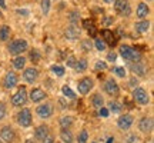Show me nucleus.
Returning <instances> with one entry per match:
<instances>
[{
	"label": "nucleus",
	"instance_id": "393cba45",
	"mask_svg": "<svg viewBox=\"0 0 154 143\" xmlns=\"http://www.w3.org/2000/svg\"><path fill=\"white\" fill-rule=\"evenodd\" d=\"M72 125H73V117L72 116H63V117L60 119L61 129H70Z\"/></svg>",
	"mask_w": 154,
	"mask_h": 143
},
{
	"label": "nucleus",
	"instance_id": "9d476101",
	"mask_svg": "<svg viewBox=\"0 0 154 143\" xmlns=\"http://www.w3.org/2000/svg\"><path fill=\"white\" fill-rule=\"evenodd\" d=\"M16 84H17V75L14 73V72H9V73L5 76V80H3V86H5V89L10 90V89H13Z\"/></svg>",
	"mask_w": 154,
	"mask_h": 143
},
{
	"label": "nucleus",
	"instance_id": "473e14b6",
	"mask_svg": "<svg viewBox=\"0 0 154 143\" xmlns=\"http://www.w3.org/2000/svg\"><path fill=\"white\" fill-rule=\"evenodd\" d=\"M79 19H80V16H79V13H77V11H72V13L69 14V20H70V23L74 24V26H76V23L79 22Z\"/></svg>",
	"mask_w": 154,
	"mask_h": 143
},
{
	"label": "nucleus",
	"instance_id": "a211bd4d",
	"mask_svg": "<svg viewBox=\"0 0 154 143\" xmlns=\"http://www.w3.org/2000/svg\"><path fill=\"white\" fill-rule=\"evenodd\" d=\"M34 136H36V139H38V140H43L46 136H49V127L44 126V125L38 126L37 129H36V132H34Z\"/></svg>",
	"mask_w": 154,
	"mask_h": 143
},
{
	"label": "nucleus",
	"instance_id": "b1692460",
	"mask_svg": "<svg viewBox=\"0 0 154 143\" xmlns=\"http://www.w3.org/2000/svg\"><path fill=\"white\" fill-rule=\"evenodd\" d=\"M9 37H10V27L3 24V26L0 27V40H2V42H6Z\"/></svg>",
	"mask_w": 154,
	"mask_h": 143
},
{
	"label": "nucleus",
	"instance_id": "72a5a7b5",
	"mask_svg": "<svg viewBox=\"0 0 154 143\" xmlns=\"http://www.w3.org/2000/svg\"><path fill=\"white\" fill-rule=\"evenodd\" d=\"M94 46H96V49L100 50V52L106 50V43H104V40H101V39H97V40L94 42Z\"/></svg>",
	"mask_w": 154,
	"mask_h": 143
},
{
	"label": "nucleus",
	"instance_id": "2eb2a0df",
	"mask_svg": "<svg viewBox=\"0 0 154 143\" xmlns=\"http://www.w3.org/2000/svg\"><path fill=\"white\" fill-rule=\"evenodd\" d=\"M101 36H103V40H104L106 44H110V46H114L117 43V37H116V34L109 30V29H104V30H101Z\"/></svg>",
	"mask_w": 154,
	"mask_h": 143
},
{
	"label": "nucleus",
	"instance_id": "a18cd8bd",
	"mask_svg": "<svg viewBox=\"0 0 154 143\" xmlns=\"http://www.w3.org/2000/svg\"><path fill=\"white\" fill-rule=\"evenodd\" d=\"M42 143H54V140H53L51 136H46V138L42 140Z\"/></svg>",
	"mask_w": 154,
	"mask_h": 143
},
{
	"label": "nucleus",
	"instance_id": "4468645a",
	"mask_svg": "<svg viewBox=\"0 0 154 143\" xmlns=\"http://www.w3.org/2000/svg\"><path fill=\"white\" fill-rule=\"evenodd\" d=\"M23 77H24V80H26V82L33 83V82H36V79L38 77V70L36 69V67H29V69L24 70Z\"/></svg>",
	"mask_w": 154,
	"mask_h": 143
},
{
	"label": "nucleus",
	"instance_id": "9b49d317",
	"mask_svg": "<svg viewBox=\"0 0 154 143\" xmlns=\"http://www.w3.org/2000/svg\"><path fill=\"white\" fill-rule=\"evenodd\" d=\"M104 90L107 94H110V96H117L119 92H120V87H119V84L116 80L110 79V80H107L104 84Z\"/></svg>",
	"mask_w": 154,
	"mask_h": 143
},
{
	"label": "nucleus",
	"instance_id": "4be33fe9",
	"mask_svg": "<svg viewBox=\"0 0 154 143\" xmlns=\"http://www.w3.org/2000/svg\"><path fill=\"white\" fill-rule=\"evenodd\" d=\"M60 139L64 143H73V135L69 129H61L60 132Z\"/></svg>",
	"mask_w": 154,
	"mask_h": 143
},
{
	"label": "nucleus",
	"instance_id": "8fccbe9b",
	"mask_svg": "<svg viewBox=\"0 0 154 143\" xmlns=\"http://www.w3.org/2000/svg\"><path fill=\"white\" fill-rule=\"evenodd\" d=\"M103 2H104V3H107V5H110V3H113L114 0H103Z\"/></svg>",
	"mask_w": 154,
	"mask_h": 143
},
{
	"label": "nucleus",
	"instance_id": "0eeeda50",
	"mask_svg": "<svg viewBox=\"0 0 154 143\" xmlns=\"http://www.w3.org/2000/svg\"><path fill=\"white\" fill-rule=\"evenodd\" d=\"M93 80L90 79V77H83L80 82L77 83V90H79V93L80 94H87L91 87H93Z\"/></svg>",
	"mask_w": 154,
	"mask_h": 143
},
{
	"label": "nucleus",
	"instance_id": "aec40b11",
	"mask_svg": "<svg viewBox=\"0 0 154 143\" xmlns=\"http://www.w3.org/2000/svg\"><path fill=\"white\" fill-rule=\"evenodd\" d=\"M134 27H136V32H137V33H146V32L150 29V22L149 20L137 22L136 24H134Z\"/></svg>",
	"mask_w": 154,
	"mask_h": 143
},
{
	"label": "nucleus",
	"instance_id": "37998d69",
	"mask_svg": "<svg viewBox=\"0 0 154 143\" xmlns=\"http://www.w3.org/2000/svg\"><path fill=\"white\" fill-rule=\"evenodd\" d=\"M88 30V34H90V36H91V37H94V36H96V26H91V27H88L87 29Z\"/></svg>",
	"mask_w": 154,
	"mask_h": 143
},
{
	"label": "nucleus",
	"instance_id": "2f4dec72",
	"mask_svg": "<svg viewBox=\"0 0 154 143\" xmlns=\"http://www.w3.org/2000/svg\"><path fill=\"white\" fill-rule=\"evenodd\" d=\"M79 143H87V140H88V133H87V130H82L80 132V135H79Z\"/></svg>",
	"mask_w": 154,
	"mask_h": 143
},
{
	"label": "nucleus",
	"instance_id": "dca6fc26",
	"mask_svg": "<svg viewBox=\"0 0 154 143\" xmlns=\"http://www.w3.org/2000/svg\"><path fill=\"white\" fill-rule=\"evenodd\" d=\"M138 129L144 133H150L153 130V119L151 117H143L138 123Z\"/></svg>",
	"mask_w": 154,
	"mask_h": 143
},
{
	"label": "nucleus",
	"instance_id": "c85d7f7f",
	"mask_svg": "<svg viewBox=\"0 0 154 143\" xmlns=\"http://www.w3.org/2000/svg\"><path fill=\"white\" fill-rule=\"evenodd\" d=\"M50 70L53 72V75H56V76H64V67H61V66H57V65H54V66H51V69Z\"/></svg>",
	"mask_w": 154,
	"mask_h": 143
},
{
	"label": "nucleus",
	"instance_id": "cd10ccee",
	"mask_svg": "<svg viewBox=\"0 0 154 143\" xmlns=\"http://www.w3.org/2000/svg\"><path fill=\"white\" fill-rule=\"evenodd\" d=\"M109 112L119 113V112H121V105L117 103V102H110V103H109Z\"/></svg>",
	"mask_w": 154,
	"mask_h": 143
},
{
	"label": "nucleus",
	"instance_id": "ddd939ff",
	"mask_svg": "<svg viewBox=\"0 0 154 143\" xmlns=\"http://www.w3.org/2000/svg\"><path fill=\"white\" fill-rule=\"evenodd\" d=\"M80 34H82L80 29L77 27V26H74V24L69 26V27L66 29V32H64V36H66V39H69V40H76V39L80 37Z\"/></svg>",
	"mask_w": 154,
	"mask_h": 143
},
{
	"label": "nucleus",
	"instance_id": "79ce46f5",
	"mask_svg": "<svg viewBox=\"0 0 154 143\" xmlns=\"http://www.w3.org/2000/svg\"><path fill=\"white\" fill-rule=\"evenodd\" d=\"M116 59H117V55H116L114 52H110V53L107 55V60H110V62H116Z\"/></svg>",
	"mask_w": 154,
	"mask_h": 143
},
{
	"label": "nucleus",
	"instance_id": "c03bdc74",
	"mask_svg": "<svg viewBox=\"0 0 154 143\" xmlns=\"http://www.w3.org/2000/svg\"><path fill=\"white\" fill-rule=\"evenodd\" d=\"M83 26L86 29L91 27V26H93V22H91V20H83Z\"/></svg>",
	"mask_w": 154,
	"mask_h": 143
},
{
	"label": "nucleus",
	"instance_id": "5701e85b",
	"mask_svg": "<svg viewBox=\"0 0 154 143\" xmlns=\"http://www.w3.org/2000/svg\"><path fill=\"white\" fill-rule=\"evenodd\" d=\"M24 65H26V59L23 56H16L13 59V66L16 67L17 70H22L23 67H24Z\"/></svg>",
	"mask_w": 154,
	"mask_h": 143
},
{
	"label": "nucleus",
	"instance_id": "c9c22d12",
	"mask_svg": "<svg viewBox=\"0 0 154 143\" xmlns=\"http://www.w3.org/2000/svg\"><path fill=\"white\" fill-rule=\"evenodd\" d=\"M113 72H114L116 76L126 77V69H124V67H114V69H113Z\"/></svg>",
	"mask_w": 154,
	"mask_h": 143
},
{
	"label": "nucleus",
	"instance_id": "20e7f679",
	"mask_svg": "<svg viewBox=\"0 0 154 143\" xmlns=\"http://www.w3.org/2000/svg\"><path fill=\"white\" fill-rule=\"evenodd\" d=\"M114 10L121 16H130L131 9L128 5V0H114Z\"/></svg>",
	"mask_w": 154,
	"mask_h": 143
},
{
	"label": "nucleus",
	"instance_id": "f704fd0d",
	"mask_svg": "<svg viewBox=\"0 0 154 143\" xmlns=\"http://www.w3.org/2000/svg\"><path fill=\"white\" fill-rule=\"evenodd\" d=\"M94 69L96 70H106L107 69V63L104 60H97L96 65H94Z\"/></svg>",
	"mask_w": 154,
	"mask_h": 143
},
{
	"label": "nucleus",
	"instance_id": "bb28decb",
	"mask_svg": "<svg viewBox=\"0 0 154 143\" xmlns=\"http://www.w3.org/2000/svg\"><path fill=\"white\" fill-rule=\"evenodd\" d=\"M74 69H76L79 73H82L87 69V60L86 59H80V60H76V65H74Z\"/></svg>",
	"mask_w": 154,
	"mask_h": 143
},
{
	"label": "nucleus",
	"instance_id": "423d86ee",
	"mask_svg": "<svg viewBox=\"0 0 154 143\" xmlns=\"http://www.w3.org/2000/svg\"><path fill=\"white\" fill-rule=\"evenodd\" d=\"M133 99L136 100L137 103H140V105H147L150 102L149 94L143 87H136L133 90Z\"/></svg>",
	"mask_w": 154,
	"mask_h": 143
},
{
	"label": "nucleus",
	"instance_id": "39448f33",
	"mask_svg": "<svg viewBox=\"0 0 154 143\" xmlns=\"http://www.w3.org/2000/svg\"><path fill=\"white\" fill-rule=\"evenodd\" d=\"M17 122L22 127H29L32 125V112L29 109H22L17 115Z\"/></svg>",
	"mask_w": 154,
	"mask_h": 143
},
{
	"label": "nucleus",
	"instance_id": "a878e982",
	"mask_svg": "<svg viewBox=\"0 0 154 143\" xmlns=\"http://www.w3.org/2000/svg\"><path fill=\"white\" fill-rule=\"evenodd\" d=\"M91 102H93V106L96 107V109H100V107H103V105H104V99H103L101 94H99V93L94 94Z\"/></svg>",
	"mask_w": 154,
	"mask_h": 143
},
{
	"label": "nucleus",
	"instance_id": "1a4fd4ad",
	"mask_svg": "<svg viewBox=\"0 0 154 143\" xmlns=\"http://www.w3.org/2000/svg\"><path fill=\"white\" fill-rule=\"evenodd\" d=\"M36 113H37V116L42 117V119H49L50 116H51V113H53V107H51L50 103H44V105L37 106Z\"/></svg>",
	"mask_w": 154,
	"mask_h": 143
},
{
	"label": "nucleus",
	"instance_id": "c756f323",
	"mask_svg": "<svg viewBox=\"0 0 154 143\" xmlns=\"http://www.w3.org/2000/svg\"><path fill=\"white\" fill-rule=\"evenodd\" d=\"M61 92H63V94H64L66 97H69V99H74V97H76V93H74V92H73L69 86H63Z\"/></svg>",
	"mask_w": 154,
	"mask_h": 143
},
{
	"label": "nucleus",
	"instance_id": "f03ea898",
	"mask_svg": "<svg viewBox=\"0 0 154 143\" xmlns=\"http://www.w3.org/2000/svg\"><path fill=\"white\" fill-rule=\"evenodd\" d=\"M27 50V42L23 40V39H19V40H14L9 44V53L13 56H19L22 55L23 52Z\"/></svg>",
	"mask_w": 154,
	"mask_h": 143
},
{
	"label": "nucleus",
	"instance_id": "7c9ffc66",
	"mask_svg": "<svg viewBox=\"0 0 154 143\" xmlns=\"http://www.w3.org/2000/svg\"><path fill=\"white\" fill-rule=\"evenodd\" d=\"M40 7H42L43 14H47L50 11V0H40Z\"/></svg>",
	"mask_w": 154,
	"mask_h": 143
},
{
	"label": "nucleus",
	"instance_id": "a19ab883",
	"mask_svg": "<svg viewBox=\"0 0 154 143\" xmlns=\"http://www.w3.org/2000/svg\"><path fill=\"white\" fill-rule=\"evenodd\" d=\"M82 46H83V49L86 50V52H88V50L91 49V43H90V40H84L82 43Z\"/></svg>",
	"mask_w": 154,
	"mask_h": 143
},
{
	"label": "nucleus",
	"instance_id": "6ab92c4d",
	"mask_svg": "<svg viewBox=\"0 0 154 143\" xmlns=\"http://www.w3.org/2000/svg\"><path fill=\"white\" fill-rule=\"evenodd\" d=\"M149 13H150L149 6L146 5V3H138V6H137V17L138 19H144V17H147Z\"/></svg>",
	"mask_w": 154,
	"mask_h": 143
},
{
	"label": "nucleus",
	"instance_id": "58836bf2",
	"mask_svg": "<svg viewBox=\"0 0 154 143\" xmlns=\"http://www.w3.org/2000/svg\"><path fill=\"white\" fill-rule=\"evenodd\" d=\"M109 113H110V112H109V109H106L104 106L99 109V115H100V116H103V117H107V116H109Z\"/></svg>",
	"mask_w": 154,
	"mask_h": 143
},
{
	"label": "nucleus",
	"instance_id": "f3484780",
	"mask_svg": "<svg viewBox=\"0 0 154 143\" xmlns=\"http://www.w3.org/2000/svg\"><path fill=\"white\" fill-rule=\"evenodd\" d=\"M46 97V93H44L42 89H32V92H30V100L34 102V103H37V102H42V100Z\"/></svg>",
	"mask_w": 154,
	"mask_h": 143
},
{
	"label": "nucleus",
	"instance_id": "412c9836",
	"mask_svg": "<svg viewBox=\"0 0 154 143\" xmlns=\"http://www.w3.org/2000/svg\"><path fill=\"white\" fill-rule=\"evenodd\" d=\"M131 70L134 72L136 75H138V76H144V75H146V66L141 63V60L136 62V65H131Z\"/></svg>",
	"mask_w": 154,
	"mask_h": 143
},
{
	"label": "nucleus",
	"instance_id": "ea45409f",
	"mask_svg": "<svg viewBox=\"0 0 154 143\" xmlns=\"http://www.w3.org/2000/svg\"><path fill=\"white\" fill-rule=\"evenodd\" d=\"M5 116H6V106L5 103H0V120L5 119Z\"/></svg>",
	"mask_w": 154,
	"mask_h": 143
},
{
	"label": "nucleus",
	"instance_id": "09e8293b",
	"mask_svg": "<svg viewBox=\"0 0 154 143\" xmlns=\"http://www.w3.org/2000/svg\"><path fill=\"white\" fill-rule=\"evenodd\" d=\"M130 84H131V86H137L138 82L137 80H134V79H131V80H130Z\"/></svg>",
	"mask_w": 154,
	"mask_h": 143
},
{
	"label": "nucleus",
	"instance_id": "3c124183",
	"mask_svg": "<svg viewBox=\"0 0 154 143\" xmlns=\"http://www.w3.org/2000/svg\"><path fill=\"white\" fill-rule=\"evenodd\" d=\"M149 2H153V0H149Z\"/></svg>",
	"mask_w": 154,
	"mask_h": 143
},
{
	"label": "nucleus",
	"instance_id": "de8ad7c7",
	"mask_svg": "<svg viewBox=\"0 0 154 143\" xmlns=\"http://www.w3.org/2000/svg\"><path fill=\"white\" fill-rule=\"evenodd\" d=\"M0 7L2 9H6L7 6H6V0H0Z\"/></svg>",
	"mask_w": 154,
	"mask_h": 143
},
{
	"label": "nucleus",
	"instance_id": "f257e3e1",
	"mask_svg": "<svg viewBox=\"0 0 154 143\" xmlns=\"http://www.w3.org/2000/svg\"><path fill=\"white\" fill-rule=\"evenodd\" d=\"M120 55L124 60L133 62V63L141 60V55H140L136 49H133V47L127 46V44H124V46H121L120 47Z\"/></svg>",
	"mask_w": 154,
	"mask_h": 143
},
{
	"label": "nucleus",
	"instance_id": "49530a36",
	"mask_svg": "<svg viewBox=\"0 0 154 143\" xmlns=\"http://www.w3.org/2000/svg\"><path fill=\"white\" fill-rule=\"evenodd\" d=\"M17 13H19L20 16H27L29 11H27V10H20V9H19V10H17Z\"/></svg>",
	"mask_w": 154,
	"mask_h": 143
},
{
	"label": "nucleus",
	"instance_id": "e433bc0d",
	"mask_svg": "<svg viewBox=\"0 0 154 143\" xmlns=\"http://www.w3.org/2000/svg\"><path fill=\"white\" fill-rule=\"evenodd\" d=\"M40 57H42V56H40V53H38L36 49H33L30 52V59H32V62H38Z\"/></svg>",
	"mask_w": 154,
	"mask_h": 143
},
{
	"label": "nucleus",
	"instance_id": "f8f14e48",
	"mask_svg": "<svg viewBox=\"0 0 154 143\" xmlns=\"http://www.w3.org/2000/svg\"><path fill=\"white\" fill-rule=\"evenodd\" d=\"M117 125H119V127H120L121 130L130 129V126L133 125V116L131 115H124V116H121V117H119Z\"/></svg>",
	"mask_w": 154,
	"mask_h": 143
},
{
	"label": "nucleus",
	"instance_id": "7ed1b4c3",
	"mask_svg": "<svg viewBox=\"0 0 154 143\" xmlns=\"http://www.w3.org/2000/svg\"><path fill=\"white\" fill-rule=\"evenodd\" d=\"M27 102V90H26V86H20L17 89V92L13 94L11 97V103L13 106H24Z\"/></svg>",
	"mask_w": 154,
	"mask_h": 143
},
{
	"label": "nucleus",
	"instance_id": "4c0bfd02",
	"mask_svg": "<svg viewBox=\"0 0 154 143\" xmlns=\"http://www.w3.org/2000/svg\"><path fill=\"white\" fill-rule=\"evenodd\" d=\"M66 62H67V66L69 67H74V65H76V57H74L73 55H70L69 57H67Z\"/></svg>",
	"mask_w": 154,
	"mask_h": 143
},
{
	"label": "nucleus",
	"instance_id": "6e6552de",
	"mask_svg": "<svg viewBox=\"0 0 154 143\" xmlns=\"http://www.w3.org/2000/svg\"><path fill=\"white\" fill-rule=\"evenodd\" d=\"M14 139H16V133L10 126H5L0 130V140H3L6 143H11L14 142Z\"/></svg>",
	"mask_w": 154,
	"mask_h": 143
},
{
	"label": "nucleus",
	"instance_id": "603ef678",
	"mask_svg": "<svg viewBox=\"0 0 154 143\" xmlns=\"http://www.w3.org/2000/svg\"><path fill=\"white\" fill-rule=\"evenodd\" d=\"M0 143H2V140H0Z\"/></svg>",
	"mask_w": 154,
	"mask_h": 143
}]
</instances>
